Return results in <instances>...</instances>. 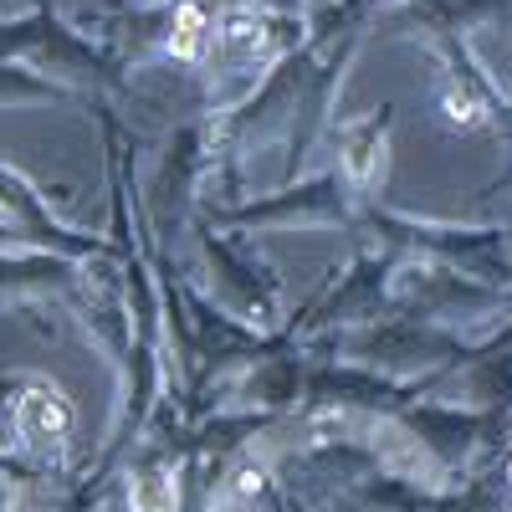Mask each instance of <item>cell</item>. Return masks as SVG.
<instances>
[{
	"label": "cell",
	"mask_w": 512,
	"mask_h": 512,
	"mask_svg": "<svg viewBox=\"0 0 512 512\" xmlns=\"http://www.w3.org/2000/svg\"><path fill=\"white\" fill-rule=\"evenodd\" d=\"M16 420H21V431H26V441H31L36 451H57V446L67 441V400L52 390V384L31 390V395L21 400Z\"/></svg>",
	"instance_id": "1"
},
{
	"label": "cell",
	"mask_w": 512,
	"mask_h": 512,
	"mask_svg": "<svg viewBox=\"0 0 512 512\" xmlns=\"http://www.w3.org/2000/svg\"><path fill=\"white\" fill-rule=\"evenodd\" d=\"M216 41H221V52L226 57H256V52H262L267 47V21L262 16H256V11H226L221 21H216Z\"/></svg>",
	"instance_id": "2"
},
{
	"label": "cell",
	"mask_w": 512,
	"mask_h": 512,
	"mask_svg": "<svg viewBox=\"0 0 512 512\" xmlns=\"http://www.w3.org/2000/svg\"><path fill=\"white\" fill-rule=\"evenodd\" d=\"M384 134L379 128H359V134H349V144H344V169H349V180L354 185H374L379 175H384Z\"/></svg>",
	"instance_id": "3"
},
{
	"label": "cell",
	"mask_w": 512,
	"mask_h": 512,
	"mask_svg": "<svg viewBox=\"0 0 512 512\" xmlns=\"http://www.w3.org/2000/svg\"><path fill=\"white\" fill-rule=\"evenodd\" d=\"M164 52L185 57V62L205 52V11L195 6V0H180L175 6V26H169V36H164Z\"/></svg>",
	"instance_id": "4"
},
{
	"label": "cell",
	"mask_w": 512,
	"mask_h": 512,
	"mask_svg": "<svg viewBox=\"0 0 512 512\" xmlns=\"http://www.w3.org/2000/svg\"><path fill=\"white\" fill-rule=\"evenodd\" d=\"M441 108H446L451 123H466V128L487 118V103H482L477 93H466V88H446V93H441Z\"/></svg>",
	"instance_id": "5"
},
{
	"label": "cell",
	"mask_w": 512,
	"mask_h": 512,
	"mask_svg": "<svg viewBox=\"0 0 512 512\" xmlns=\"http://www.w3.org/2000/svg\"><path fill=\"white\" fill-rule=\"evenodd\" d=\"M507 477H512V466H507Z\"/></svg>",
	"instance_id": "6"
}]
</instances>
